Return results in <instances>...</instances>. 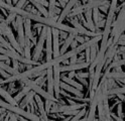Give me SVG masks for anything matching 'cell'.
I'll list each match as a JSON object with an SVG mask.
<instances>
[{
  "label": "cell",
  "instance_id": "1",
  "mask_svg": "<svg viewBox=\"0 0 125 121\" xmlns=\"http://www.w3.org/2000/svg\"><path fill=\"white\" fill-rule=\"evenodd\" d=\"M0 34L7 37V39H8V43L12 45V47L18 54H23V50L20 47L18 42L15 39L14 34H13V31L11 30V28H10V26L8 25V24L5 22V20L2 21V22H0Z\"/></svg>",
  "mask_w": 125,
  "mask_h": 121
},
{
  "label": "cell",
  "instance_id": "2",
  "mask_svg": "<svg viewBox=\"0 0 125 121\" xmlns=\"http://www.w3.org/2000/svg\"><path fill=\"white\" fill-rule=\"evenodd\" d=\"M19 82H21V83L24 84L25 86L29 87L31 91H33L34 93H36L37 95H40L41 97L44 98L45 100H51V101H52V102H54V103H59V102H60L59 99H57L54 96L49 94L46 91H44L41 86H38L37 84H35L34 81H31V80H29V79H23V80H20Z\"/></svg>",
  "mask_w": 125,
  "mask_h": 121
},
{
  "label": "cell",
  "instance_id": "3",
  "mask_svg": "<svg viewBox=\"0 0 125 121\" xmlns=\"http://www.w3.org/2000/svg\"><path fill=\"white\" fill-rule=\"evenodd\" d=\"M46 29H48V26H42V29L40 33V36H38V40L35 44V48H34V53L32 55V60L34 61H38L42 56V48L45 43V38H46Z\"/></svg>",
  "mask_w": 125,
  "mask_h": 121
},
{
  "label": "cell",
  "instance_id": "4",
  "mask_svg": "<svg viewBox=\"0 0 125 121\" xmlns=\"http://www.w3.org/2000/svg\"><path fill=\"white\" fill-rule=\"evenodd\" d=\"M52 72H53V90H54V97L57 99L61 98V71H60V65H56L52 67Z\"/></svg>",
  "mask_w": 125,
  "mask_h": 121
},
{
  "label": "cell",
  "instance_id": "5",
  "mask_svg": "<svg viewBox=\"0 0 125 121\" xmlns=\"http://www.w3.org/2000/svg\"><path fill=\"white\" fill-rule=\"evenodd\" d=\"M23 21L24 18L21 17V16H16L15 18V24H16V31L18 34V44L20 45V47L23 50V46H24V38H25V34H24V28H23Z\"/></svg>",
  "mask_w": 125,
  "mask_h": 121
},
{
  "label": "cell",
  "instance_id": "6",
  "mask_svg": "<svg viewBox=\"0 0 125 121\" xmlns=\"http://www.w3.org/2000/svg\"><path fill=\"white\" fill-rule=\"evenodd\" d=\"M45 44H46V62H50L52 60V28L48 26L46 29V38H45Z\"/></svg>",
  "mask_w": 125,
  "mask_h": 121
},
{
  "label": "cell",
  "instance_id": "7",
  "mask_svg": "<svg viewBox=\"0 0 125 121\" xmlns=\"http://www.w3.org/2000/svg\"><path fill=\"white\" fill-rule=\"evenodd\" d=\"M59 32L60 30L57 28H52V59L58 58L60 55V39H59Z\"/></svg>",
  "mask_w": 125,
  "mask_h": 121
},
{
  "label": "cell",
  "instance_id": "8",
  "mask_svg": "<svg viewBox=\"0 0 125 121\" xmlns=\"http://www.w3.org/2000/svg\"><path fill=\"white\" fill-rule=\"evenodd\" d=\"M90 63L84 62L81 64H73V65H64V66H60V71L61 73L64 72H72V71H81L82 69H86L89 67Z\"/></svg>",
  "mask_w": 125,
  "mask_h": 121
},
{
  "label": "cell",
  "instance_id": "9",
  "mask_svg": "<svg viewBox=\"0 0 125 121\" xmlns=\"http://www.w3.org/2000/svg\"><path fill=\"white\" fill-rule=\"evenodd\" d=\"M77 2H78V0H69V1L67 2V4H66V6L64 7V9H62V10L61 11V13H60L59 18L57 19L58 22L62 23V20H64L65 18H67V16L69 15L70 12H71L72 8L77 4Z\"/></svg>",
  "mask_w": 125,
  "mask_h": 121
},
{
  "label": "cell",
  "instance_id": "10",
  "mask_svg": "<svg viewBox=\"0 0 125 121\" xmlns=\"http://www.w3.org/2000/svg\"><path fill=\"white\" fill-rule=\"evenodd\" d=\"M23 28H24L25 36H27L30 39V42H32L34 44H36L35 35L32 34V30H31V20L24 18V21H23Z\"/></svg>",
  "mask_w": 125,
  "mask_h": 121
},
{
  "label": "cell",
  "instance_id": "11",
  "mask_svg": "<svg viewBox=\"0 0 125 121\" xmlns=\"http://www.w3.org/2000/svg\"><path fill=\"white\" fill-rule=\"evenodd\" d=\"M60 87L61 89H62V90H65L66 92H70V93H72L74 96H77V97H83L84 93L80 90H78V89L72 87V86H70L68 84H66L65 82H62V81H61V84H60Z\"/></svg>",
  "mask_w": 125,
  "mask_h": 121
},
{
  "label": "cell",
  "instance_id": "12",
  "mask_svg": "<svg viewBox=\"0 0 125 121\" xmlns=\"http://www.w3.org/2000/svg\"><path fill=\"white\" fill-rule=\"evenodd\" d=\"M46 81H48V93L53 96V72L52 68H49L46 70Z\"/></svg>",
  "mask_w": 125,
  "mask_h": 121
},
{
  "label": "cell",
  "instance_id": "13",
  "mask_svg": "<svg viewBox=\"0 0 125 121\" xmlns=\"http://www.w3.org/2000/svg\"><path fill=\"white\" fill-rule=\"evenodd\" d=\"M61 80L62 81V82H65L66 84L72 86V87L78 89V90H80V91H82V92H83V90H84V87H83L82 84L76 82V81H74L73 79L69 78V77H67V76H62V77H61Z\"/></svg>",
  "mask_w": 125,
  "mask_h": 121
},
{
  "label": "cell",
  "instance_id": "14",
  "mask_svg": "<svg viewBox=\"0 0 125 121\" xmlns=\"http://www.w3.org/2000/svg\"><path fill=\"white\" fill-rule=\"evenodd\" d=\"M75 35H77V34H73V33H69V35H68V37L65 39V43H64V44H62V46L60 48V55H64L66 52H67V50L70 47V45H71V44H72V42L75 39Z\"/></svg>",
  "mask_w": 125,
  "mask_h": 121
},
{
  "label": "cell",
  "instance_id": "15",
  "mask_svg": "<svg viewBox=\"0 0 125 121\" xmlns=\"http://www.w3.org/2000/svg\"><path fill=\"white\" fill-rule=\"evenodd\" d=\"M34 95H35V93H34L33 91H30L28 94H26V95L22 98V100L19 102V105H18V106H19L20 108H22V109H23V108H25V107H27V106H28V104L30 103V101L34 98Z\"/></svg>",
  "mask_w": 125,
  "mask_h": 121
},
{
  "label": "cell",
  "instance_id": "16",
  "mask_svg": "<svg viewBox=\"0 0 125 121\" xmlns=\"http://www.w3.org/2000/svg\"><path fill=\"white\" fill-rule=\"evenodd\" d=\"M29 1H30V3H31V4H32V6H33V7H35L38 11L42 13V16H43V17H49V12H48V9H46V8H45L43 5H42V4H40L38 2H36L35 0H29Z\"/></svg>",
  "mask_w": 125,
  "mask_h": 121
},
{
  "label": "cell",
  "instance_id": "17",
  "mask_svg": "<svg viewBox=\"0 0 125 121\" xmlns=\"http://www.w3.org/2000/svg\"><path fill=\"white\" fill-rule=\"evenodd\" d=\"M30 91H31V90H30V88H29V87L24 86V87L21 89V91H20L18 94H16V95L14 96V100H15V102H16V103H19V102L22 100L23 97H24L26 94H28Z\"/></svg>",
  "mask_w": 125,
  "mask_h": 121
},
{
  "label": "cell",
  "instance_id": "18",
  "mask_svg": "<svg viewBox=\"0 0 125 121\" xmlns=\"http://www.w3.org/2000/svg\"><path fill=\"white\" fill-rule=\"evenodd\" d=\"M0 68H1L3 71H5L6 73H8L9 75H16V74H18L19 72H17V71H15L12 67H10L9 65H7V64H5L4 62H0Z\"/></svg>",
  "mask_w": 125,
  "mask_h": 121
},
{
  "label": "cell",
  "instance_id": "19",
  "mask_svg": "<svg viewBox=\"0 0 125 121\" xmlns=\"http://www.w3.org/2000/svg\"><path fill=\"white\" fill-rule=\"evenodd\" d=\"M92 19H93L94 24L98 23L101 19H102V16H101L100 10L98 9V8H94V9H92Z\"/></svg>",
  "mask_w": 125,
  "mask_h": 121
},
{
  "label": "cell",
  "instance_id": "20",
  "mask_svg": "<svg viewBox=\"0 0 125 121\" xmlns=\"http://www.w3.org/2000/svg\"><path fill=\"white\" fill-rule=\"evenodd\" d=\"M0 46H2L3 48H6V50H9V51H15L12 47V45L7 42V40H5L1 34H0Z\"/></svg>",
  "mask_w": 125,
  "mask_h": 121
},
{
  "label": "cell",
  "instance_id": "21",
  "mask_svg": "<svg viewBox=\"0 0 125 121\" xmlns=\"http://www.w3.org/2000/svg\"><path fill=\"white\" fill-rule=\"evenodd\" d=\"M97 50H98V45H93L90 47V62H93L95 60L96 55H97Z\"/></svg>",
  "mask_w": 125,
  "mask_h": 121
},
{
  "label": "cell",
  "instance_id": "22",
  "mask_svg": "<svg viewBox=\"0 0 125 121\" xmlns=\"http://www.w3.org/2000/svg\"><path fill=\"white\" fill-rule=\"evenodd\" d=\"M16 14H15V13H13V12H10L8 15H7V17L5 18V22L7 23V24H8V25H9V24H11L14 20H15V18H16Z\"/></svg>",
  "mask_w": 125,
  "mask_h": 121
},
{
  "label": "cell",
  "instance_id": "23",
  "mask_svg": "<svg viewBox=\"0 0 125 121\" xmlns=\"http://www.w3.org/2000/svg\"><path fill=\"white\" fill-rule=\"evenodd\" d=\"M23 56L26 58V59H31L30 45H24V46H23Z\"/></svg>",
  "mask_w": 125,
  "mask_h": 121
},
{
  "label": "cell",
  "instance_id": "24",
  "mask_svg": "<svg viewBox=\"0 0 125 121\" xmlns=\"http://www.w3.org/2000/svg\"><path fill=\"white\" fill-rule=\"evenodd\" d=\"M53 103H54V102H52V101H51V100H45V101H44V109H45L46 114H49V113H50L51 107L52 106Z\"/></svg>",
  "mask_w": 125,
  "mask_h": 121
},
{
  "label": "cell",
  "instance_id": "25",
  "mask_svg": "<svg viewBox=\"0 0 125 121\" xmlns=\"http://www.w3.org/2000/svg\"><path fill=\"white\" fill-rule=\"evenodd\" d=\"M79 109H76V110H69V111H65L64 114L65 115H69V116H75L76 114H78L79 113Z\"/></svg>",
  "mask_w": 125,
  "mask_h": 121
},
{
  "label": "cell",
  "instance_id": "26",
  "mask_svg": "<svg viewBox=\"0 0 125 121\" xmlns=\"http://www.w3.org/2000/svg\"><path fill=\"white\" fill-rule=\"evenodd\" d=\"M105 19H101L98 23H96L95 24V28H96V30H99L101 27H104L105 26Z\"/></svg>",
  "mask_w": 125,
  "mask_h": 121
},
{
  "label": "cell",
  "instance_id": "27",
  "mask_svg": "<svg viewBox=\"0 0 125 121\" xmlns=\"http://www.w3.org/2000/svg\"><path fill=\"white\" fill-rule=\"evenodd\" d=\"M117 114H118V117L123 118L124 114H123V111H122V104L118 103V107H117Z\"/></svg>",
  "mask_w": 125,
  "mask_h": 121
},
{
  "label": "cell",
  "instance_id": "28",
  "mask_svg": "<svg viewBox=\"0 0 125 121\" xmlns=\"http://www.w3.org/2000/svg\"><path fill=\"white\" fill-rule=\"evenodd\" d=\"M3 62V61H5L6 63L5 64H7V65H9V63H10V58H8L7 55H0V62Z\"/></svg>",
  "mask_w": 125,
  "mask_h": 121
},
{
  "label": "cell",
  "instance_id": "29",
  "mask_svg": "<svg viewBox=\"0 0 125 121\" xmlns=\"http://www.w3.org/2000/svg\"><path fill=\"white\" fill-rule=\"evenodd\" d=\"M85 59H86L85 62L91 63L90 62V47H88V48H86V50H85Z\"/></svg>",
  "mask_w": 125,
  "mask_h": 121
},
{
  "label": "cell",
  "instance_id": "30",
  "mask_svg": "<svg viewBox=\"0 0 125 121\" xmlns=\"http://www.w3.org/2000/svg\"><path fill=\"white\" fill-rule=\"evenodd\" d=\"M11 63H12V68H13L15 71L19 72V64H18V62H17L16 60H12Z\"/></svg>",
  "mask_w": 125,
  "mask_h": 121
},
{
  "label": "cell",
  "instance_id": "31",
  "mask_svg": "<svg viewBox=\"0 0 125 121\" xmlns=\"http://www.w3.org/2000/svg\"><path fill=\"white\" fill-rule=\"evenodd\" d=\"M8 116H9V120L10 121H19L17 118H16V114H14V113H12V112H9L8 111Z\"/></svg>",
  "mask_w": 125,
  "mask_h": 121
},
{
  "label": "cell",
  "instance_id": "32",
  "mask_svg": "<svg viewBox=\"0 0 125 121\" xmlns=\"http://www.w3.org/2000/svg\"><path fill=\"white\" fill-rule=\"evenodd\" d=\"M75 40H77V42L80 43V44H83V43L86 42V40H85V36H81V35H79V34L75 35Z\"/></svg>",
  "mask_w": 125,
  "mask_h": 121
},
{
  "label": "cell",
  "instance_id": "33",
  "mask_svg": "<svg viewBox=\"0 0 125 121\" xmlns=\"http://www.w3.org/2000/svg\"><path fill=\"white\" fill-rule=\"evenodd\" d=\"M123 53H125V45H120L119 47H117V51H116V54L117 55H122Z\"/></svg>",
  "mask_w": 125,
  "mask_h": 121
},
{
  "label": "cell",
  "instance_id": "34",
  "mask_svg": "<svg viewBox=\"0 0 125 121\" xmlns=\"http://www.w3.org/2000/svg\"><path fill=\"white\" fill-rule=\"evenodd\" d=\"M75 77H76L78 80H79V82H80L81 84H83V86H84V85H88V82H87V81H86L84 78H81V77H79V76H78L77 74L75 75Z\"/></svg>",
  "mask_w": 125,
  "mask_h": 121
},
{
  "label": "cell",
  "instance_id": "35",
  "mask_svg": "<svg viewBox=\"0 0 125 121\" xmlns=\"http://www.w3.org/2000/svg\"><path fill=\"white\" fill-rule=\"evenodd\" d=\"M78 76H79V77H81V78H89V73H83V72H79V73H78V74H77Z\"/></svg>",
  "mask_w": 125,
  "mask_h": 121
},
{
  "label": "cell",
  "instance_id": "36",
  "mask_svg": "<svg viewBox=\"0 0 125 121\" xmlns=\"http://www.w3.org/2000/svg\"><path fill=\"white\" fill-rule=\"evenodd\" d=\"M98 9H99V10H102L103 12H105V13L107 14V13H108V9H109V6H107V5H106V6H101V7L98 8Z\"/></svg>",
  "mask_w": 125,
  "mask_h": 121
},
{
  "label": "cell",
  "instance_id": "37",
  "mask_svg": "<svg viewBox=\"0 0 125 121\" xmlns=\"http://www.w3.org/2000/svg\"><path fill=\"white\" fill-rule=\"evenodd\" d=\"M67 33H68V32H66V31H62V30H60L59 35H61V37H62V38L66 39V38L68 37V36H67Z\"/></svg>",
  "mask_w": 125,
  "mask_h": 121
},
{
  "label": "cell",
  "instance_id": "38",
  "mask_svg": "<svg viewBox=\"0 0 125 121\" xmlns=\"http://www.w3.org/2000/svg\"><path fill=\"white\" fill-rule=\"evenodd\" d=\"M77 55H73L72 56V58H70V60H71V61H70V65H73V64H76V62H77Z\"/></svg>",
  "mask_w": 125,
  "mask_h": 121
},
{
  "label": "cell",
  "instance_id": "39",
  "mask_svg": "<svg viewBox=\"0 0 125 121\" xmlns=\"http://www.w3.org/2000/svg\"><path fill=\"white\" fill-rule=\"evenodd\" d=\"M110 115H111V116H112V117H113V118H114L116 121H124L122 118H120V117H118L117 115H115L114 113H110Z\"/></svg>",
  "mask_w": 125,
  "mask_h": 121
},
{
  "label": "cell",
  "instance_id": "40",
  "mask_svg": "<svg viewBox=\"0 0 125 121\" xmlns=\"http://www.w3.org/2000/svg\"><path fill=\"white\" fill-rule=\"evenodd\" d=\"M78 44H79V43H78L77 40H75V39H74L70 46H71V47H72V50H73V48H75V47H77V46H78Z\"/></svg>",
  "mask_w": 125,
  "mask_h": 121
},
{
  "label": "cell",
  "instance_id": "41",
  "mask_svg": "<svg viewBox=\"0 0 125 121\" xmlns=\"http://www.w3.org/2000/svg\"><path fill=\"white\" fill-rule=\"evenodd\" d=\"M75 75H76L75 71H72V72H69V76H68V77L72 79V78H74V77H75Z\"/></svg>",
  "mask_w": 125,
  "mask_h": 121
},
{
  "label": "cell",
  "instance_id": "42",
  "mask_svg": "<svg viewBox=\"0 0 125 121\" xmlns=\"http://www.w3.org/2000/svg\"><path fill=\"white\" fill-rule=\"evenodd\" d=\"M117 96H118V98H119L120 100H122V101L125 100V96H124V94H118Z\"/></svg>",
  "mask_w": 125,
  "mask_h": 121
},
{
  "label": "cell",
  "instance_id": "43",
  "mask_svg": "<svg viewBox=\"0 0 125 121\" xmlns=\"http://www.w3.org/2000/svg\"><path fill=\"white\" fill-rule=\"evenodd\" d=\"M3 121H10L9 120V116H8V114H6V116L4 117V120Z\"/></svg>",
  "mask_w": 125,
  "mask_h": 121
},
{
  "label": "cell",
  "instance_id": "44",
  "mask_svg": "<svg viewBox=\"0 0 125 121\" xmlns=\"http://www.w3.org/2000/svg\"><path fill=\"white\" fill-rule=\"evenodd\" d=\"M4 2L7 3V4H12V1H11V0H4Z\"/></svg>",
  "mask_w": 125,
  "mask_h": 121
},
{
  "label": "cell",
  "instance_id": "45",
  "mask_svg": "<svg viewBox=\"0 0 125 121\" xmlns=\"http://www.w3.org/2000/svg\"><path fill=\"white\" fill-rule=\"evenodd\" d=\"M59 1H60V2H65V3H67L69 0H59Z\"/></svg>",
  "mask_w": 125,
  "mask_h": 121
},
{
  "label": "cell",
  "instance_id": "46",
  "mask_svg": "<svg viewBox=\"0 0 125 121\" xmlns=\"http://www.w3.org/2000/svg\"><path fill=\"white\" fill-rule=\"evenodd\" d=\"M11 1H12V3H14V4H16V3H17V1H18V0H11Z\"/></svg>",
  "mask_w": 125,
  "mask_h": 121
},
{
  "label": "cell",
  "instance_id": "47",
  "mask_svg": "<svg viewBox=\"0 0 125 121\" xmlns=\"http://www.w3.org/2000/svg\"><path fill=\"white\" fill-rule=\"evenodd\" d=\"M122 58H123V60H125V53L122 54Z\"/></svg>",
  "mask_w": 125,
  "mask_h": 121
},
{
  "label": "cell",
  "instance_id": "48",
  "mask_svg": "<svg viewBox=\"0 0 125 121\" xmlns=\"http://www.w3.org/2000/svg\"><path fill=\"white\" fill-rule=\"evenodd\" d=\"M0 84H3V79H0Z\"/></svg>",
  "mask_w": 125,
  "mask_h": 121
},
{
  "label": "cell",
  "instance_id": "49",
  "mask_svg": "<svg viewBox=\"0 0 125 121\" xmlns=\"http://www.w3.org/2000/svg\"><path fill=\"white\" fill-rule=\"evenodd\" d=\"M49 121H57V120H52V119H49Z\"/></svg>",
  "mask_w": 125,
  "mask_h": 121
},
{
  "label": "cell",
  "instance_id": "50",
  "mask_svg": "<svg viewBox=\"0 0 125 121\" xmlns=\"http://www.w3.org/2000/svg\"><path fill=\"white\" fill-rule=\"evenodd\" d=\"M40 121H44V120H43V119H42V118L41 117V119H40Z\"/></svg>",
  "mask_w": 125,
  "mask_h": 121
},
{
  "label": "cell",
  "instance_id": "51",
  "mask_svg": "<svg viewBox=\"0 0 125 121\" xmlns=\"http://www.w3.org/2000/svg\"><path fill=\"white\" fill-rule=\"evenodd\" d=\"M118 1H120V2H123V1H124V0H118Z\"/></svg>",
  "mask_w": 125,
  "mask_h": 121
}]
</instances>
